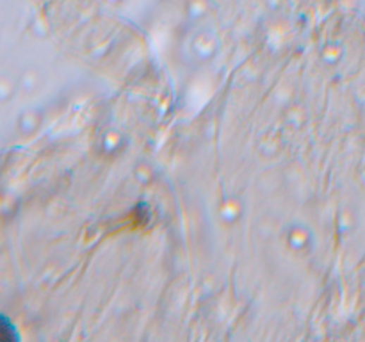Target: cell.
Instances as JSON below:
<instances>
[{"label": "cell", "mask_w": 365, "mask_h": 342, "mask_svg": "<svg viewBox=\"0 0 365 342\" xmlns=\"http://www.w3.org/2000/svg\"><path fill=\"white\" fill-rule=\"evenodd\" d=\"M0 342H22L16 324L4 314H0Z\"/></svg>", "instance_id": "1"}]
</instances>
